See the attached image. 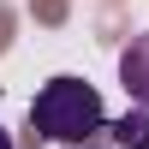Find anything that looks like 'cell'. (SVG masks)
<instances>
[{
	"label": "cell",
	"mask_w": 149,
	"mask_h": 149,
	"mask_svg": "<svg viewBox=\"0 0 149 149\" xmlns=\"http://www.w3.org/2000/svg\"><path fill=\"white\" fill-rule=\"evenodd\" d=\"M30 131H42L48 143H90L95 131H107L102 90L84 78H48L30 102Z\"/></svg>",
	"instance_id": "cell-1"
},
{
	"label": "cell",
	"mask_w": 149,
	"mask_h": 149,
	"mask_svg": "<svg viewBox=\"0 0 149 149\" xmlns=\"http://www.w3.org/2000/svg\"><path fill=\"white\" fill-rule=\"evenodd\" d=\"M119 84H125L131 102H143V107H149V30L125 42V54H119Z\"/></svg>",
	"instance_id": "cell-2"
},
{
	"label": "cell",
	"mask_w": 149,
	"mask_h": 149,
	"mask_svg": "<svg viewBox=\"0 0 149 149\" xmlns=\"http://www.w3.org/2000/svg\"><path fill=\"white\" fill-rule=\"evenodd\" d=\"M107 131H113V143H119V149H149V107H143V102H131V113H119Z\"/></svg>",
	"instance_id": "cell-3"
},
{
	"label": "cell",
	"mask_w": 149,
	"mask_h": 149,
	"mask_svg": "<svg viewBox=\"0 0 149 149\" xmlns=\"http://www.w3.org/2000/svg\"><path fill=\"white\" fill-rule=\"evenodd\" d=\"M0 149H12V131H6V125H0Z\"/></svg>",
	"instance_id": "cell-4"
},
{
	"label": "cell",
	"mask_w": 149,
	"mask_h": 149,
	"mask_svg": "<svg viewBox=\"0 0 149 149\" xmlns=\"http://www.w3.org/2000/svg\"><path fill=\"white\" fill-rule=\"evenodd\" d=\"M84 149H90V143H84Z\"/></svg>",
	"instance_id": "cell-5"
}]
</instances>
